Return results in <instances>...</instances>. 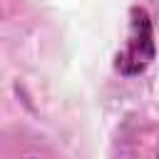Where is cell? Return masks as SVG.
<instances>
[{"mask_svg":"<svg viewBox=\"0 0 159 159\" xmlns=\"http://www.w3.org/2000/svg\"><path fill=\"white\" fill-rule=\"evenodd\" d=\"M154 60V30L149 12L144 7H132L129 10V35L117 55V70L127 77H134L144 72Z\"/></svg>","mask_w":159,"mask_h":159,"instance_id":"6da1fadb","label":"cell"}]
</instances>
